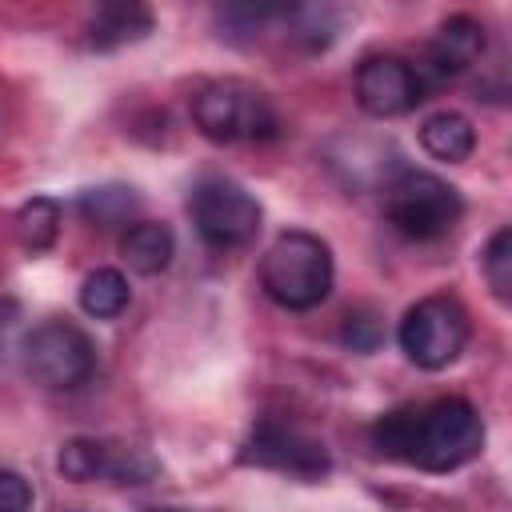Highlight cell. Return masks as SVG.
Segmentation results:
<instances>
[{
	"instance_id": "11",
	"label": "cell",
	"mask_w": 512,
	"mask_h": 512,
	"mask_svg": "<svg viewBox=\"0 0 512 512\" xmlns=\"http://www.w3.org/2000/svg\"><path fill=\"white\" fill-rule=\"evenodd\" d=\"M120 256H124V264H128L132 272L156 276V272H164V268L172 264V256H176V236H172V228L160 224V220H140V224H132V228L124 232Z\"/></svg>"
},
{
	"instance_id": "22",
	"label": "cell",
	"mask_w": 512,
	"mask_h": 512,
	"mask_svg": "<svg viewBox=\"0 0 512 512\" xmlns=\"http://www.w3.org/2000/svg\"><path fill=\"white\" fill-rule=\"evenodd\" d=\"M152 512H176V508H152Z\"/></svg>"
},
{
	"instance_id": "19",
	"label": "cell",
	"mask_w": 512,
	"mask_h": 512,
	"mask_svg": "<svg viewBox=\"0 0 512 512\" xmlns=\"http://www.w3.org/2000/svg\"><path fill=\"white\" fill-rule=\"evenodd\" d=\"M484 280L500 300H512V228H500L488 244H484Z\"/></svg>"
},
{
	"instance_id": "2",
	"label": "cell",
	"mask_w": 512,
	"mask_h": 512,
	"mask_svg": "<svg viewBox=\"0 0 512 512\" xmlns=\"http://www.w3.org/2000/svg\"><path fill=\"white\" fill-rule=\"evenodd\" d=\"M264 292L292 312H308L332 292V252L312 232H284L260 260Z\"/></svg>"
},
{
	"instance_id": "15",
	"label": "cell",
	"mask_w": 512,
	"mask_h": 512,
	"mask_svg": "<svg viewBox=\"0 0 512 512\" xmlns=\"http://www.w3.org/2000/svg\"><path fill=\"white\" fill-rule=\"evenodd\" d=\"M16 236L24 248L32 252H44L56 244L60 236V204L52 196H32L20 212H16Z\"/></svg>"
},
{
	"instance_id": "10",
	"label": "cell",
	"mask_w": 512,
	"mask_h": 512,
	"mask_svg": "<svg viewBox=\"0 0 512 512\" xmlns=\"http://www.w3.org/2000/svg\"><path fill=\"white\" fill-rule=\"evenodd\" d=\"M484 56V24L472 16H448L428 44V68L432 76H456L472 68Z\"/></svg>"
},
{
	"instance_id": "21",
	"label": "cell",
	"mask_w": 512,
	"mask_h": 512,
	"mask_svg": "<svg viewBox=\"0 0 512 512\" xmlns=\"http://www.w3.org/2000/svg\"><path fill=\"white\" fill-rule=\"evenodd\" d=\"M32 508V484L12 472V468H0V512H28Z\"/></svg>"
},
{
	"instance_id": "5",
	"label": "cell",
	"mask_w": 512,
	"mask_h": 512,
	"mask_svg": "<svg viewBox=\"0 0 512 512\" xmlns=\"http://www.w3.org/2000/svg\"><path fill=\"white\" fill-rule=\"evenodd\" d=\"M188 212L200 240L212 248H240L260 232L256 196L228 176H204L188 196Z\"/></svg>"
},
{
	"instance_id": "14",
	"label": "cell",
	"mask_w": 512,
	"mask_h": 512,
	"mask_svg": "<svg viewBox=\"0 0 512 512\" xmlns=\"http://www.w3.org/2000/svg\"><path fill=\"white\" fill-rule=\"evenodd\" d=\"M128 280H124V272H116V268H96V272H88L84 276V284H80V308L88 312V316H96V320H112V316H120L124 308H128Z\"/></svg>"
},
{
	"instance_id": "6",
	"label": "cell",
	"mask_w": 512,
	"mask_h": 512,
	"mask_svg": "<svg viewBox=\"0 0 512 512\" xmlns=\"http://www.w3.org/2000/svg\"><path fill=\"white\" fill-rule=\"evenodd\" d=\"M400 348L416 368H448L468 344V312L452 296H424L400 320Z\"/></svg>"
},
{
	"instance_id": "8",
	"label": "cell",
	"mask_w": 512,
	"mask_h": 512,
	"mask_svg": "<svg viewBox=\"0 0 512 512\" xmlns=\"http://www.w3.org/2000/svg\"><path fill=\"white\" fill-rule=\"evenodd\" d=\"M248 464H260V468H272V472H288L296 480H320L328 472V452L316 436L300 432L296 424L288 420H260L248 440H244V452H240Z\"/></svg>"
},
{
	"instance_id": "1",
	"label": "cell",
	"mask_w": 512,
	"mask_h": 512,
	"mask_svg": "<svg viewBox=\"0 0 512 512\" xmlns=\"http://www.w3.org/2000/svg\"><path fill=\"white\" fill-rule=\"evenodd\" d=\"M372 440L384 456L404 460L412 468L452 472L480 456L484 420L468 400L444 396L432 404H404V408L384 412L372 424Z\"/></svg>"
},
{
	"instance_id": "4",
	"label": "cell",
	"mask_w": 512,
	"mask_h": 512,
	"mask_svg": "<svg viewBox=\"0 0 512 512\" xmlns=\"http://www.w3.org/2000/svg\"><path fill=\"white\" fill-rule=\"evenodd\" d=\"M384 212L400 236L436 240L460 220L464 200L448 180L432 172H400L384 192Z\"/></svg>"
},
{
	"instance_id": "20",
	"label": "cell",
	"mask_w": 512,
	"mask_h": 512,
	"mask_svg": "<svg viewBox=\"0 0 512 512\" xmlns=\"http://www.w3.org/2000/svg\"><path fill=\"white\" fill-rule=\"evenodd\" d=\"M344 344H348L352 352H376V344H380V324H376V316L352 312V316L344 320Z\"/></svg>"
},
{
	"instance_id": "12",
	"label": "cell",
	"mask_w": 512,
	"mask_h": 512,
	"mask_svg": "<svg viewBox=\"0 0 512 512\" xmlns=\"http://www.w3.org/2000/svg\"><path fill=\"white\" fill-rule=\"evenodd\" d=\"M148 32H152V12L144 4H104L88 24V40L96 48H120Z\"/></svg>"
},
{
	"instance_id": "9",
	"label": "cell",
	"mask_w": 512,
	"mask_h": 512,
	"mask_svg": "<svg viewBox=\"0 0 512 512\" xmlns=\"http://www.w3.org/2000/svg\"><path fill=\"white\" fill-rule=\"evenodd\" d=\"M424 100L420 72L400 56H368L356 68V104L368 116H404Z\"/></svg>"
},
{
	"instance_id": "17",
	"label": "cell",
	"mask_w": 512,
	"mask_h": 512,
	"mask_svg": "<svg viewBox=\"0 0 512 512\" xmlns=\"http://www.w3.org/2000/svg\"><path fill=\"white\" fill-rule=\"evenodd\" d=\"M152 476H156V460L144 448L104 440V480H112V484H144Z\"/></svg>"
},
{
	"instance_id": "3",
	"label": "cell",
	"mask_w": 512,
	"mask_h": 512,
	"mask_svg": "<svg viewBox=\"0 0 512 512\" xmlns=\"http://www.w3.org/2000/svg\"><path fill=\"white\" fill-rule=\"evenodd\" d=\"M192 120L208 140H268L280 132L272 100L248 80H212L192 96Z\"/></svg>"
},
{
	"instance_id": "18",
	"label": "cell",
	"mask_w": 512,
	"mask_h": 512,
	"mask_svg": "<svg viewBox=\"0 0 512 512\" xmlns=\"http://www.w3.org/2000/svg\"><path fill=\"white\" fill-rule=\"evenodd\" d=\"M56 468L76 480V484H88V480H104V440H88V436H76L60 448L56 456Z\"/></svg>"
},
{
	"instance_id": "13",
	"label": "cell",
	"mask_w": 512,
	"mask_h": 512,
	"mask_svg": "<svg viewBox=\"0 0 512 512\" xmlns=\"http://www.w3.org/2000/svg\"><path fill=\"white\" fill-rule=\"evenodd\" d=\"M420 144H424L428 156H436L444 164H460V160L472 156L476 132H472L468 116H460V112H436V116H428L420 124Z\"/></svg>"
},
{
	"instance_id": "16",
	"label": "cell",
	"mask_w": 512,
	"mask_h": 512,
	"mask_svg": "<svg viewBox=\"0 0 512 512\" xmlns=\"http://www.w3.org/2000/svg\"><path fill=\"white\" fill-rule=\"evenodd\" d=\"M80 212H84L92 224H100V228L120 224V220H128V216L136 212V192H132V188H124V184L92 188V192H84V196H80Z\"/></svg>"
},
{
	"instance_id": "7",
	"label": "cell",
	"mask_w": 512,
	"mask_h": 512,
	"mask_svg": "<svg viewBox=\"0 0 512 512\" xmlns=\"http://www.w3.org/2000/svg\"><path fill=\"white\" fill-rule=\"evenodd\" d=\"M20 352H24V372L44 388H80L96 364L92 340L68 320L36 324L24 336Z\"/></svg>"
}]
</instances>
